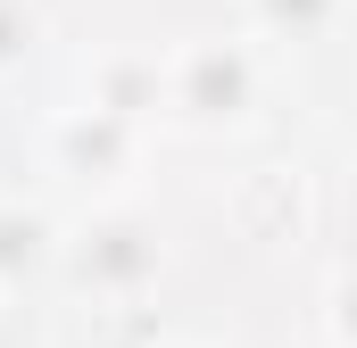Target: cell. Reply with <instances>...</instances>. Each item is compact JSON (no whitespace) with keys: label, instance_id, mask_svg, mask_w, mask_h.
I'll return each instance as SVG.
<instances>
[{"label":"cell","instance_id":"obj_5","mask_svg":"<svg viewBox=\"0 0 357 348\" xmlns=\"http://www.w3.org/2000/svg\"><path fill=\"white\" fill-rule=\"evenodd\" d=\"M59 274V207L42 191H0V307L50 290Z\"/></svg>","mask_w":357,"mask_h":348},{"label":"cell","instance_id":"obj_7","mask_svg":"<svg viewBox=\"0 0 357 348\" xmlns=\"http://www.w3.org/2000/svg\"><path fill=\"white\" fill-rule=\"evenodd\" d=\"M133 348H225V340H208V332H150V340H133Z\"/></svg>","mask_w":357,"mask_h":348},{"label":"cell","instance_id":"obj_1","mask_svg":"<svg viewBox=\"0 0 357 348\" xmlns=\"http://www.w3.org/2000/svg\"><path fill=\"white\" fill-rule=\"evenodd\" d=\"M158 67V133L225 150L250 141L274 108V67L225 25V33H175L167 50H150Z\"/></svg>","mask_w":357,"mask_h":348},{"label":"cell","instance_id":"obj_6","mask_svg":"<svg viewBox=\"0 0 357 348\" xmlns=\"http://www.w3.org/2000/svg\"><path fill=\"white\" fill-rule=\"evenodd\" d=\"M50 50V8L42 0H0V100L25 84Z\"/></svg>","mask_w":357,"mask_h":348},{"label":"cell","instance_id":"obj_4","mask_svg":"<svg viewBox=\"0 0 357 348\" xmlns=\"http://www.w3.org/2000/svg\"><path fill=\"white\" fill-rule=\"evenodd\" d=\"M233 33H241L266 67L324 58V50L349 33V0H233Z\"/></svg>","mask_w":357,"mask_h":348},{"label":"cell","instance_id":"obj_2","mask_svg":"<svg viewBox=\"0 0 357 348\" xmlns=\"http://www.w3.org/2000/svg\"><path fill=\"white\" fill-rule=\"evenodd\" d=\"M167 224L150 216V199H116V207H75L59 216V290L84 307H142L167 282Z\"/></svg>","mask_w":357,"mask_h":348},{"label":"cell","instance_id":"obj_3","mask_svg":"<svg viewBox=\"0 0 357 348\" xmlns=\"http://www.w3.org/2000/svg\"><path fill=\"white\" fill-rule=\"evenodd\" d=\"M150 150H158L150 125H133V116H116V108H91V100H67V108L42 116V182L67 199V216H75V207L142 199ZM50 191H42V199H50Z\"/></svg>","mask_w":357,"mask_h":348}]
</instances>
